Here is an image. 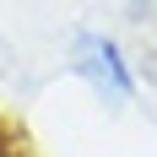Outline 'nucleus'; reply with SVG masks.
<instances>
[{"mask_svg":"<svg viewBox=\"0 0 157 157\" xmlns=\"http://www.w3.org/2000/svg\"><path fill=\"white\" fill-rule=\"evenodd\" d=\"M0 157H27V152H22V141H16L6 125H0Z\"/></svg>","mask_w":157,"mask_h":157,"instance_id":"2","label":"nucleus"},{"mask_svg":"<svg viewBox=\"0 0 157 157\" xmlns=\"http://www.w3.org/2000/svg\"><path fill=\"white\" fill-rule=\"evenodd\" d=\"M71 71H76L103 103H130V98H136V76H130L125 54H119V44L103 38V33H81L76 44H71Z\"/></svg>","mask_w":157,"mask_h":157,"instance_id":"1","label":"nucleus"}]
</instances>
